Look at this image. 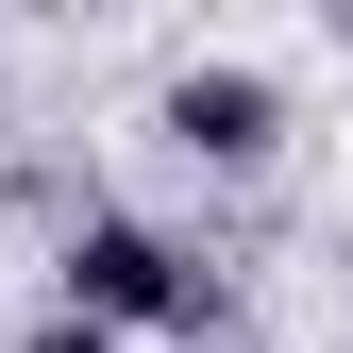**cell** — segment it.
Returning <instances> with one entry per match:
<instances>
[{
    "label": "cell",
    "mask_w": 353,
    "mask_h": 353,
    "mask_svg": "<svg viewBox=\"0 0 353 353\" xmlns=\"http://www.w3.org/2000/svg\"><path fill=\"white\" fill-rule=\"evenodd\" d=\"M51 286H68V320H101V336H185V320H219V270L168 219H84V236L51 252Z\"/></svg>",
    "instance_id": "6da1fadb"
},
{
    "label": "cell",
    "mask_w": 353,
    "mask_h": 353,
    "mask_svg": "<svg viewBox=\"0 0 353 353\" xmlns=\"http://www.w3.org/2000/svg\"><path fill=\"white\" fill-rule=\"evenodd\" d=\"M168 152H185V168H270L286 152V84L270 68H168Z\"/></svg>",
    "instance_id": "7a4b0ae2"
},
{
    "label": "cell",
    "mask_w": 353,
    "mask_h": 353,
    "mask_svg": "<svg viewBox=\"0 0 353 353\" xmlns=\"http://www.w3.org/2000/svg\"><path fill=\"white\" fill-rule=\"evenodd\" d=\"M17 353H135V336H101V320H68V303H51V320H34Z\"/></svg>",
    "instance_id": "3957f363"
}]
</instances>
